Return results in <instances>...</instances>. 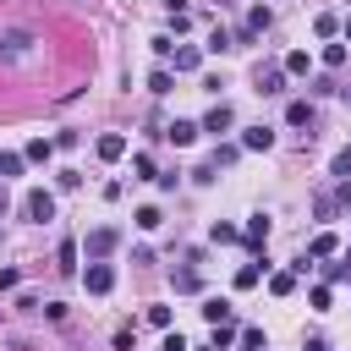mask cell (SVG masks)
I'll return each instance as SVG.
<instances>
[{
	"mask_svg": "<svg viewBox=\"0 0 351 351\" xmlns=\"http://www.w3.org/2000/svg\"><path fill=\"white\" fill-rule=\"evenodd\" d=\"M115 247H121V230H110V225H99V230L82 236V252H88V258H104V252H115Z\"/></svg>",
	"mask_w": 351,
	"mask_h": 351,
	"instance_id": "cell-4",
	"label": "cell"
},
{
	"mask_svg": "<svg viewBox=\"0 0 351 351\" xmlns=\"http://www.w3.org/2000/svg\"><path fill=\"white\" fill-rule=\"evenodd\" d=\"M241 241H247V247L258 252V247L269 241V214H252V219H247V230H241Z\"/></svg>",
	"mask_w": 351,
	"mask_h": 351,
	"instance_id": "cell-8",
	"label": "cell"
},
{
	"mask_svg": "<svg viewBox=\"0 0 351 351\" xmlns=\"http://www.w3.org/2000/svg\"><path fill=\"white\" fill-rule=\"evenodd\" d=\"M324 274H329V280H351V247H346V258H340V263H329Z\"/></svg>",
	"mask_w": 351,
	"mask_h": 351,
	"instance_id": "cell-30",
	"label": "cell"
},
{
	"mask_svg": "<svg viewBox=\"0 0 351 351\" xmlns=\"http://www.w3.org/2000/svg\"><path fill=\"white\" fill-rule=\"evenodd\" d=\"M170 285H176V291H197V285H203V280H197V274H192V269H176V274H170Z\"/></svg>",
	"mask_w": 351,
	"mask_h": 351,
	"instance_id": "cell-25",
	"label": "cell"
},
{
	"mask_svg": "<svg viewBox=\"0 0 351 351\" xmlns=\"http://www.w3.org/2000/svg\"><path fill=\"white\" fill-rule=\"evenodd\" d=\"M203 318H208V324H225V318H230V302H225V296H203Z\"/></svg>",
	"mask_w": 351,
	"mask_h": 351,
	"instance_id": "cell-14",
	"label": "cell"
},
{
	"mask_svg": "<svg viewBox=\"0 0 351 351\" xmlns=\"http://www.w3.org/2000/svg\"><path fill=\"white\" fill-rule=\"evenodd\" d=\"M16 280H22L16 269H0V291H16Z\"/></svg>",
	"mask_w": 351,
	"mask_h": 351,
	"instance_id": "cell-34",
	"label": "cell"
},
{
	"mask_svg": "<svg viewBox=\"0 0 351 351\" xmlns=\"http://www.w3.org/2000/svg\"><path fill=\"white\" fill-rule=\"evenodd\" d=\"M49 154H55V137H33L22 148V159H33V165H49Z\"/></svg>",
	"mask_w": 351,
	"mask_h": 351,
	"instance_id": "cell-12",
	"label": "cell"
},
{
	"mask_svg": "<svg viewBox=\"0 0 351 351\" xmlns=\"http://www.w3.org/2000/svg\"><path fill=\"white\" fill-rule=\"evenodd\" d=\"M269 291H274V296H291V291H296V269H280V274H269Z\"/></svg>",
	"mask_w": 351,
	"mask_h": 351,
	"instance_id": "cell-17",
	"label": "cell"
},
{
	"mask_svg": "<svg viewBox=\"0 0 351 351\" xmlns=\"http://www.w3.org/2000/svg\"><path fill=\"white\" fill-rule=\"evenodd\" d=\"M197 132H203V126H197V121H170V126H165V137H170V143H176V148H186V143H192V137H197Z\"/></svg>",
	"mask_w": 351,
	"mask_h": 351,
	"instance_id": "cell-11",
	"label": "cell"
},
{
	"mask_svg": "<svg viewBox=\"0 0 351 351\" xmlns=\"http://www.w3.org/2000/svg\"><path fill=\"white\" fill-rule=\"evenodd\" d=\"M55 269H60V274H77V241H60V252H55Z\"/></svg>",
	"mask_w": 351,
	"mask_h": 351,
	"instance_id": "cell-16",
	"label": "cell"
},
{
	"mask_svg": "<svg viewBox=\"0 0 351 351\" xmlns=\"http://www.w3.org/2000/svg\"><path fill=\"white\" fill-rule=\"evenodd\" d=\"M346 203H351V192H346Z\"/></svg>",
	"mask_w": 351,
	"mask_h": 351,
	"instance_id": "cell-39",
	"label": "cell"
},
{
	"mask_svg": "<svg viewBox=\"0 0 351 351\" xmlns=\"http://www.w3.org/2000/svg\"><path fill=\"white\" fill-rule=\"evenodd\" d=\"M307 66H313L307 49H291V55H285V77H307Z\"/></svg>",
	"mask_w": 351,
	"mask_h": 351,
	"instance_id": "cell-15",
	"label": "cell"
},
{
	"mask_svg": "<svg viewBox=\"0 0 351 351\" xmlns=\"http://www.w3.org/2000/svg\"><path fill=\"white\" fill-rule=\"evenodd\" d=\"M346 44H351V16H346Z\"/></svg>",
	"mask_w": 351,
	"mask_h": 351,
	"instance_id": "cell-38",
	"label": "cell"
},
{
	"mask_svg": "<svg viewBox=\"0 0 351 351\" xmlns=\"http://www.w3.org/2000/svg\"><path fill=\"white\" fill-rule=\"evenodd\" d=\"M335 252H340L335 230H318V236H313V247H307V258H335Z\"/></svg>",
	"mask_w": 351,
	"mask_h": 351,
	"instance_id": "cell-13",
	"label": "cell"
},
{
	"mask_svg": "<svg viewBox=\"0 0 351 351\" xmlns=\"http://www.w3.org/2000/svg\"><path fill=\"white\" fill-rule=\"evenodd\" d=\"M0 176H22V154H0Z\"/></svg>",
	"mask_w": 351,
	"mask_h": 351,
	"instance_id": "cell-32",
	"label": "cell"
},
{
	"mask_svg": "<svg viewBox=\"0 0 351 351\" xmlns=\"http://www.w3.org/2000/svg\"><path fill=\"white\" fill-rule=\"evenodd\" d=\"M258 280H263V269H258V263H247V269H236V291H252Z\"/></svg>",
	"mask_w": 351,
	"mask_h": 351,
	"instance_id": "cell-23",
	"label": "cell"
},
{
	"mask_svg": "<svg viewBox=\"0 0 351 351\" xmlns=\"http://www.w3.org/2000/svg\"><path fill=\"white\" fill-rule=\"evenodd\" d=\"M307 351H329V346H324V340H307Z\"/></svg>",
	"mask_w": 351,
	"mask_h": 351,
	"instance_id": "cell-36",
	"label": "cell"
},
{
	"mask_svg": "<svg viewBox=\"0 0 351 351\" xmlns=\"http://www.w3.org/2000/svg\"><path fill=\"white\" fill-rule=\"evenodd\" d=\"M27 60H38V33L0 22V66H27Z\"/></svg>",
	"mask_w": 351,
	"mask_h": 351,
	"instance_id": "cell-1",
	"label": "cell"
},
{
	"mask_svg": "<svg viewBox=\"0 0 351 351\" xmlns=\"http://www.w3.org/2000/svg\"><path fill=\"white\" fill-rule=\"evenodd\" d=\"M22 214H27L33 225H44V219H55V192H44V186H33V192L22 197Z\"/></svg>",
	"mask_w": 351,
	"mask_h": 351,
	"instance_id": "cell-2",
	"label": "cell"
},
{
	"mask_svg": "<svg viewBox=\"0 0 351 351\" xmlns=\"http://www.w3.org/2000/svg\"><path fill=\"white\" fill-rule=\"evenodd\" d=\"M241 148H247V154H263V148H274V132H269V126H247V132H241Z\"/></svg>",
	"mask_w": 351,
	"mask_h": 351,
	"instance_id": "cell-7",
	"label": "cell"
},
{
	"mask_svg": "<svg viewBox=\"0 0 351 351\" xmlns=\"http://www.w3.org/2000/svg\"><path fill=\"white\" fill-rule=\"evenodd\" d=\"M258 33H269V5H252L241 22V38H258Z\"/></svg>",
	"mask_w": 351,
	"mask_h": 351,
	"instance_id": "cell-9",
	"label": "cell"
},
{
	"mask_svg": "<svg viewBox=\"0 0 351 351\" xmlns=\"http://www.w3.org/2000/svg\"><path fill=\"white\" fill-rule=\"evenodd\" d=\"M329 170H335V176H340V181H351V148H340V154H335V165H329Z\"/></svg>",
	"mask_w": 351,
	"mask_h": 351,
	"instance_id": "cell-29",
	"label": "cell"
},
{
	"mask_svg": "<svg viewBox=\"0 0 351 351\" xmlns=\"http://www.w3.org/2000/svg\"><path fill=\"white\" fill-rule=\"evenodd\" d=\"M0 208H5V181H0Z\"/></svg>",
	"mask_w": 351,
	"mask_h": 351,
	"instance_id": "cell-37",
	"label": "cell"
},
{
	"mask_svg": "<svg viewBox=\"0 0 351 351\" xmlns=\"http://www.w3.org/2000/svg\"><path fill=\"white\" fill-rule=\"evenodd\" d=\"M165 351H186V340H181V335L170 329V335H165Z\"/></svg>",
	"mask_w": 351,
	"mask_h": 351,
	"instance_id": "cell-35",
	"label": "cell"
},
{
	"mask_svg": "<svg viewBox=\"0 0 351 351\" xmlns=\"http://www.w3.org/2000/svg\"><path fill=\"white\" fill-rule=\"evenodd\" d=\"M197 66H203V55H197L192 44H181V49H176V71H197Z\"/></svg>",
	"mask_w": 351,
	"mask_h": 351,
	"instance_id": "cell-18",
	"label": "cell"
},
{
	"mask_svg": "<svg viewBox=\"0 0 351 351\" xmlns=\"http://www.w3.org/2000/svg\"><path fill=\"white\" fill-rule=\"evenodd\" d=\"M132 170H137V181H159V170H154L148 154H132Z\"/></svg>",
	"mask_w": 351,
	"mask_h": 351,
	"instance_id": "cell-22",
	"label": "cell"
},
{
	"mask_svg": "<svg viewBox=\"0 0 351 351\" xmlns=\"http://www.w3.org/2000/svg\"><path fill=\"white\" fill-rule=\"evenodd\" d=\"M93 154H99V159H104V165H115V159H121V154H126V137H121V132H104V137H99V143H93Z\"/></svg>",
	"mask_w": 351,
	"mask_h": 351,
	"instance_id": "cell-5",
	"label": "cell"
},
{
	"mask_svg": "<svg viewBox=\"0 0 351 351\" xmlns=\"http://www.w3.org/2000/svg\"><path fill=\"white\" fill-rule=\"evenodd\" d=\"M230 121H236V115H230V104H214V110L203 115V132H214V137H219V132H230Z\"/></svg>",
	"mask_w": 351,
	"mask_h": 351,
	"instance_id": "cell-10",
	"label": "cell"
},
{
	"mask_svg": "<svg viewBox=\"0 0 351 351\" xmlns=\"http://www.w3.org/2000/svg\"><path fill=\"white\" fill-rule=\"evenodd\" d=\"M285 121H291V126H313V104H307V99H296V104L285 110Z\"/></svg>",
	"mask_w": 351,
	"mask_h": 351,
	"instance_id": "cell-20",
	"label": "cell"
},
{
	"mask_svg": "<svg viewBox=\"0 0 351 351\" xmlns=\"http://www.w3.org/2000/svg\"><path fill=\"white\" fill-rule=\"evenodd\" d=\"M241 346H247V351H269V340H263V329H241Z\"/></svg>",
	"mask_w": 351,
	"mask_h": 351,
	"instance_id": "cell-28",
	"label": "cell"
},
{
	"mask_svg": "<svg viewBox=\"0 0 351 351\" xmlns=\"http://www.w3.org/2000/svg\"><path fill=\"white\" fill-rule=\"evenodd\" d=\"M324 66H346V44H324Z\"/></svg>",
	"mask_w": 351,
	"mask_h": 351,
	"instance_id": "cell-31",
	"label": "cell"
},
{
	"mask_svg": "<svg viewBox=\"0 0 351 351\" xmlns=\"http://www.w3.org/2000/svg\"><path fill=\"white\" fill-rule=\"evenodd\" d=\"M230 340H236V324H230V318H225V324H214V351H225Z\"/></svg>",
	"mask_w": 351,
	"mask_h": 351,
	"instance_id": "cell-26",
	"label": "cell"
},
{
	"mask_svg": "<svg viewBox=\"0 0 351 351\" xmlns=\"http://www.w3.org/2000/svg\"><path fill=\"white\" fill-rule=\"evenodd\" d=\"M236 154H241V143H219V148H214V159H208V165H214V170H219V165H236Z\"/></svg>",
	"mask_w": 351,
	"mask_h": 351,
	"instance_id": "cell-21",
	"label": "cell"
},
{
	"mask_svg": "<svg viewBox=\"0 0 351 351\" xmlns=\"http://www.w3.org/2000/svg\"><path fill=\"white\" fill-rule=\"evenodd\" d=\"M170 88H176V77H170V71H165V66H159V71H154V77H148V93H154V99H165V93H170Z\"/></svg>",
	"mask_w": 351,
	"mask_h": 351,
	"instance_id": "cell-19",
	"label": "cell"
},
{
	"mask_svg": "<svg viewBox=\"0 0 351 351\" xmlns=\"http://www.w3.org/2000/svg\"><path fill=\"white\" fill-rule=\"evenodd\" d=\"M313 27H318V38H335V27H340V16H329V11H318V22H313Z\"/></svg>",
	"mask_w": 351,
	"mask_h": 351,
	"instance_id": "cell-27",
	"label": "cell"
},
{
	"mask_svg": "<svg viewBox=\"0 0 351 351\" xmlns=\"http://www.w3.org/2000/svg\"><path fill=\"white\" fill-rule=\"evenodd\" d=\"M82 285H88L93 296H110V291H115V269H110V263H99V258H88V269H82Z\"/></svg>",
	"mask_w": 351,
	"mask_h": 351,
	"instance_id": "cell-3",
	"label": "cell"
},
{
	"mask_svg": "<svg viewBox=\"0 0 351 351\" xmlns=\"http://www.w3.org/2000/svg\"><path fill=\"white\" fill-rule=\"evenodd\" d=\"M137 225H143V230H159V225H165V214L148 203V208H137Z\"/></svg>",
	"mask_w": 351,
	"mask_h": 351,
	"instance_id": "cell-24",
	"label": "cell"
},
{
	"mask_svg": "<svg viewBox=\"0 0 351 351\" xmlns=\"http://www.w3.org/2000/svg\"><path fill=\"white\" fill-rule=\"evenodd\" d=\"M258 93H285V66H258Z\"/></svg>",
	"mask_w": 351,
	"mask_h": 351,
	"instance_id": "cell-6",
	"label": "cell"
},
{
	"mask_svg": "<svg viewBox=\"0 0 351 351\" xmlns=\"http://www.w3.org/2000/svg\"><path fill=\"white\" fill-rule=\"evenodd\" d=\"M307 302H313V307L324 313V307H329V285H313V291H307Z\"/></svg>",
	"mask_w": 351,
	"mask_h": 351,
	"instance_id": "cell-33",
	"label": "cell"
}]
</instances>
